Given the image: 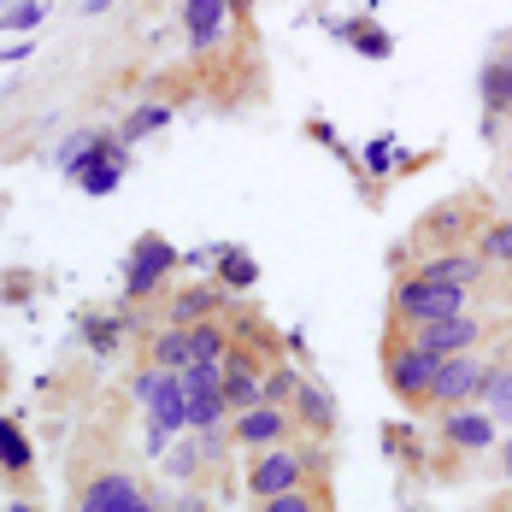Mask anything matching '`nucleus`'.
<instances>
[{"label":"nucleus","mask_w":512,"mask_h":512,"mask_svg":"<svg viewBox=\"0 0 512 512\" xmlns=\"http://www.w3.org/2000/svg\"><path fill=\"white\" fill-rule=\"evenodd\" d=\"M130 395L148 407V424L165 430V436H189V389L177 371H159V365H142L130 377Z\"/></svg>","instance_id":"obj_1"},{"label":"nucleus","mask_w":512,"mask_h":512,"mask_svg":"<svg viewBox=\"0 0 512 512\" xmlns=\"http://www.w3.org/2000/svg\"><path fill=\"white\" fill-rule=\"evenodd\" d=\"M395 330H418V324H436V318H454V312H465V289H454V283H430V277H418V271H407L401 283H395Z\"/></svg>","instance_id":"obj_2"},{"label":"nucleus","mask_w":512,"mask_h":512,"mask_svg":"<svg viewBox=\"0 0 512 512\" xmlns=\"http://www.w3.org/2000/svg\"><path fill=\"white\" fill-rule=\"evenodd\" d=\"M312 442H277V448H265L254 465H248V495L259 501H271V495H289V489H301L312 477Z\"/></svg>","instance_id":"obj_3"},{"label":"nucleus","mask_w":512,"mask_h":512,"mask_svg":"<svg viewBox=\"0 0 512 512\" xmlns=\"http://www.w3.org/2000/svg\"><path fill=\"white\" fill-rule=\"evenodd\" d=\"M489 371H495V359L483 354H454L442 359V371H436V383H430V412H454V407H477L483 401V383H489Z\"/></svg>","instance_id":"obj_4"},{"label":"nucleus","mask_w":512,"mask_h":512,"mask_svg":"<svg viewBox=\"0 0 512 512\" xmlns=\"http://www.w3.org/2000/svg\"><path fill=\"white\" fill-rule=\"evenodd\" d=\"M383 365H389V389H395V401L412 407V412L430 401V383H436V371H442V359H436V354L412 348L407 330H401V336H389V359H383Z\"/></svg>","instance_id":"obj_5"},{"label":"nucleus","mask_w":512,"mask_h":512,"mask_svg":"<svg viewBox=\"0 0 512 512\" xmlns=\"http://www.w3.org/2000/svg\"><path fill=\"white\" fill-rule=\"evenodd\" d=\"M177 259H183V254H177L165 236H154V230H148V236H136L130 265H124V295H130V301H148L159 283L177 271Z\"/></svg>","instance_id":"obj_6"},{"label":"nucleus","mask_w":512,"mask_h":512,"mask_svg":"<svg viewBox=\"0 0 512 512\" xmlns=\"http://www.w3.org/2000/svg\"><path fill=\"white\" fill-rule=\"evenodd\" d=\"M407 342H412V348H424V354H436V359L477 354L483 324H477L471 312H454V318H436V324H418V330H407Z\"/></svg>","instance_id":"obj_7"},{"label":"nucleus","mask_w":512,"mask_h":512,"mask_svg":"<svg viewBox=\"0 0 512 512\" xmlns=\"http://www.w3.org/2000/svg\"><path fill=\"white\" fill-rule=\"evenodd\" d=\"M148 489L130 477V471H101L77 489V512H142Z\"/></svg>","instance_id":"obj_8"},{"label":"nucleus","mask_w":512,"mask_h":512,"mask_svg":"<svg viewBox=\"0 0 512 512\" xmlns=\"http://www.w3.org/2000/svg\"><path fill=\"white\" fill-rule=\"evenodd\" d=\"M295 436V412L289 407H254V412H236L230 418V442L236 448H277V442H289Z\"/></svg>","instance_id":"obj_9"},{"label":"nucleus","mask_w":512,"mask_h":512,"mask_svg":"<svg viewBox=\"0 0 512 512\" xmlns=\"http://www.w3.org/2000/svg\"><path fill=\"white\" fill-rule=\"evenodd\" d=\"M495 436H501V424H495L483 407H454V412H442V442H448V448L483 454V448H495Z\"/></svg>","instance_id":"obj_10"},{"label":"nucleus","mask_w":512,"mask_h":512,"mask_svg":"<svg viewBox=\"0 0 512 512\" xmlns=\"http://www.w3.org/2000/svg\"><path fill=\"white\" fill-rule=\"evenodd\" d=\"M483 271H489V259L477 254V248H442L436 259L418 265V277H430V283H454V289L483 283Z\"/></svg>","instance_id":"obj_11"},{"label":"nucleus","mask_w":512,"mask_h":512,"mask_svg":"<svg viewBox=\"0 0 512 512\" xmlns=\"http://www.w3.org/2000/svg\"><path fill=\"white\" fill-rule=\"evenodd\" d=\"M183 30H189V48L206 53L230 30V0H183Z\"/></svg>","instance_id":"obj_12"},{"label":"nucleus","mask_w":512,"mask_h":512,"mask_svg":"<svg viewBox=\"0 0 512 512\" xmlns=\"http://www.w3.org/2000/svg\"><path fill=\"white\" fill-rule=\"evenodd\" d=\"M224 401H230V418L236 412H254L265 407V389H259V371L242 359V348H230V359H224Z\"/></svg>","instance_id":"obj_13"},{"label":"nucleus","mask_w":512,"mask_h":512,"mask_svg":"<svg viewBox=\"0 0 512 512\" xmlns=\"http://www.w3.org/2000/svg\"><path fill=\"white\" fill-rule=\"evenodd\" d=\"M218 307H230V301H224V289H183V295H177V301H171V307H165V324H177V330H189V324H201V318H212V312Z\"/></svg>","instance_id":"obj_14"},{"label":"nucleus","mask_w":512,"mask_h":512,"mask_svg":"<svg viewBox=\"0 0 512 512\" xmlns=\"http://www.w3.org/2000/svg\"><path fill=\"white\" fill-rule=\"evenodd\" d=\"M195 359V348H189V330H177V324H165L154 342H148V365H159V371H183Z\"/></svg>","instance_id":"obj_15"},{"label":"nucleus","mask_w":512,"mask_h":512,"mask_svg":"<svg viewBox=\"0 0 512 512\" xmlns=\"http://www.w3.org/2000/svg\"><path fill=\"white\" fill-rule=\"evenodd\" d=\"M36 465V448H30V436L12 424V418H0V471L6 477H24Z\"/></svg>","instance_id":"obj_16"},{"label":"nucleus","mask_w":512,"mask_h":512,"mask_svg":"<svg viewBox=\"0 0 512 512\" xmlns=\"http://www.w3.org/2000/svg\"><path fill=\"white\" fill-rule=\"evenodd\" d=\"M189 348H195V359H206V365H224L236 342L224 336V324H218V318H201V324H189Z\"/></svg>","instance_id":"obj_17"},{"label":"nucleus","mask_w":512,"mask_h":512,"mask_svg":"<svg viewBox=\"0 0 512 512\" xmlns=\"http://www.w3.org/2000/svg\"><path fill=\"white\" fill-rule=\"evenodd\" d=\"M483 412H489L501 430H512V365H495V371H489V383H483Z\"/></svg>","instance_id":"obj_18"},{"label":"nucleus","mask_w":512,"mask_h":512,"mask_svg":"<svg viewBox=\"0 0 512 512\" xmlns=\"http://www.w3.org/2000/svg\"><path fill=\"white\" fill-rule=\"evenodd\" d=\"M259 512H330V495H324L318 483H301V489H289V495L259 501Z\"/></svg>","instance_id":"obj_19"},{"label":"nucleus","mask_w":512,"mask_h":512,"mask_svg":"<svg viewBox=\"0 0 512 512\" xmlns=\"http://www.w3.org/2000/svg\"><path fill=\"white\" fill-rule=\"evenodd\" d=\"M48 24V0H12L6 12H0V30H12V36H30V30H42Z\"/></svg>","instance_id":"obj_20"},{"label":"nucleus","mask_w":512,"mask_h":512,"mask_svg":"<svg viewBox=\"0 0 512 512\" xmlns=\"http://www.w3.org/2000/svg\"><path fill=\"white\" fill-rule=\"evenodd\" d=\"M295 412H301V424H312V430H330V418H336V407H330V389H318V383H301V395H295Z\"/></svg>","instance_id":"obj_21"},{"label":"nucleus","mask_w":512,"mask_h":512,"mask_svg":"<svg viewBox=\"0 0 512 512\" xmlns=\"http://www.w3.org/2000/svg\"><path fill=\"white\" fill-rule=\"evenodd\" d=\"M259 389H265V407H295L301 377H295V365H277V371H265V377H259Z\"/></svg>","instance_id":"obj_22"},{"label":"nucleus","mask_w":512,"mask_h":512,"mask_svg":"<svg viewBox=\"0 0 512 512\" xmlns=\"http://www.w3.org/2000/svg\"><path fill=\"white\" fill-rule=\"evenodd\" d=\"M477 254L489 259V265H507V271H512V218L489 224V230L477 236Z\"/></svg>","instance_id":"obj_23"},{"label":"nucleus","mask_w":512,"mask_h":512,"mask_svg":"<svg viewBox=\"0 0 512 512\" xmlns=\"http://www.w3.org/2000/svg\"><path fill=\"white\" fill-rule=\"evenodd\" d=\"M218 277H224V289H254L259 283V265L242 248H230V254L218 259Z\"/></svg>","instance_id":"obj_24"},{"label":"nucleus","mask_w":512,"mask_h":512,"mask_svg":"<svg viewBox=\"0 0 512 512\" xmlns=\"http://www.w3.org/2000/svg\"><path fill=\"white\" fill-rule=\"evenodd\" d=\"M171 124V106H136L130 118H124V142H142V136H154Z\"/></svg>","instance_id":"obj_25"},{"label":"nucleus","mask_w":512,"mask_h":512,"mask_svg":"<svg viewBox=\"0 0 512 512\" xmlns=\"http://www.w3.org/2000/svg\"><path fill=\"white\" fill-rule=\"evenodd\" d=\"M95 148H101V130H77V136L59 148V165H65V177H77V171L89 165V154H95Z\"/></svg>","instance_id":"obj_26"},{"label":"nucleus","mask_w":512,"mask_h":512,"mask_svg":"<svg viewBox=\"0 0 512 512\" xmlns=\"http://www.w3.org/2000/svg\"><path fill=\"white\" fill-rule=\"evenodd\" d=\"M354 48H359V53H371V59H389V48H395V42H389L383 30H359Z\"/></svg>","instance_id":"obj_27"},{"label":"nucleus","mask_w":512,"mask_h":512,"mask_svg":"<svg viewBox=\"0 0 512 512\" xmlns=\"http://www.w3.org/2000/svg\"><path fill=\"white\" fill-rule=\"evenodd\" d=\"M177 512H206V501H201V495H183V501H177Z\"/></svg>","instance_id":"obj_28"},{"label":"nucleus","mask_w":512,"mask_h":512,"mask_svg":"<svg viewBox=\"0 0 512 512\" xmlns=\"http://www.w3.org/2000/svg\"><path fill=\"white\" fill-rule=\"evenodd\" d=\"M501 477H512V436H507V448H501Z\"/></svg>","instance_id":"obj_29"},{"label":"nucleus","mask_w":512,"mask_h":512,"mask_svg":"<svg viewBox=\"0 0 512 512\" xmlns=\"http://www.w3.org/2000/svg\"><path fill=\"white\" fill-rule=\"evenodd\" d=\"M106 6H112V0H83V12H106Z\"/></svg>","instance_id":"obj_30"},{"label":"nucleus","mask_w":512,"mask_h":512,"mask_svg":"<svg viewBox=\"0 0 512 512\" xmlns=\"http://www.w3.org/2000/svg\"><path fill=\"white\" fill-rule=\"evenodd\" d=\"M142 512H165V507H159V501H142Z\"/></svg>","instance_id":"obj_31"},{"label":"nucleus","mask_w":512,"mask_h":512,"mask_svg":"<svg viewBox=\"0 0 512 512\" xmlns=\"http://www.w3.org/2000/svg\"><path fill=\"white\" fill-rule=\"evenodd\" d=\"M12 512H36V507H30V501H18V507H12Z\"/></svg>","instance_id":"obj_32"}]
</instances>
